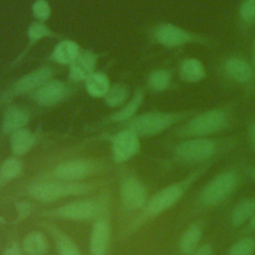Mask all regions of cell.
Listing matches in <instances>:
<instances>
[{
	"label": "cell",
	"mask_w": 255,
	"mask_h": 255,
	"mask_svg": "<svg viewBox=\"0 0 255 255\" xmlns=\"http://www.w3.org/2000/svg\"><path fill=\"white\" fill-rule=\"evenodd\" d=\"M249 135H250V139H251L252 143L255 145V122H254V124L252 125V127L250 128Z\"/></svg>",
	"instance_id": "cell-36"
},
{
	"label": "cell",
	"mask_w": 255,
	"mask_h": 255,
	"mask_svg": "<svg viewBox=\"0 0 255 255\" xmlns=\"http://www.w3.org/2000/svg\"><path fill=\"white\" fill-rule=\"evenodd\" d=\"M11 149L17 155H23L30 150L34 143L33 133L26 128H19L11 132Z\"/></svg>",
	"instance_id": "cell-16"
},
{
	"label": "cell",
	"mask_w": 255,
	"mask_h": 255,
	"mask_svg": "<svg viewBox=\"0 0 255 255\" xmlns=\"http://www.w3.org/2000/svg\"><path fill=\"white\" fill-rule=\"evenodd\" d=\"M138 135L130 130H123L119 132L113 140V156L117 162L128 160L136 154L139 150Z\"/></svg>",
	"instance_id": "cell-8"
},
{
	"label": "cell",
	"mask_w": 255,
	"mask_h": 255,
	"mask_svg": "<svg viewBox=\"0 0 255 255\" xmlns=\"http://www.w3.org/2000/svg\"><path fill=\"white\" fill-rule=\"evenodd\" d=\"M96 58L91 53H84L79 55L77 59L71 64L70 76L75 81L86 80L93 74L95 68Z\"/></svg>",
	"instance_id": "cell-14"
},
{
	"label": "cell",
	"mask_w": 255,
	"mask_h": 255,
	"mask_svg": "<svg viewBox=\"0 0 255 255\" xmlns=\"http://www.w3.org/2000/svg\"><path fill=\"white\" fill-rule=\"evenodd\" d=\"M52 71L49 68H42L40 70L34 71L22 79H20L15 85L16 93H25L30 91L42 84H44L51 76Z\"/></svg>",
	"instance_id": "cell-15"
},
{
	"label": "cell",
	"mask_w": 255,
	"mask_h": 255,
	"mask_svg": "<svg viewBox=\"0 0 255 255\" xmlns=\"http://www.w3.org/2000/svg\"><path fill=\"white\" fill-rule=\"evenodd\" d=\"M127 90L120 86H114L113 88H110L108 93L106 94V101L107 104L111 107H116L121 104H123L127 98Z\"/></svg>",
	"instance_id": "cell-30"
},
{
	"label": "cell",
	"mask_w": 255,
	"mask_h": 255,
	"mask_svg": "<svg viewBox=\"0 0 255 255\" xmlns=\"http://www.w3.org/2000/svg\"><path fill=\"white\" fill-rule=\"evenodd\" d=\"M177 119L178 116L174 114L147 113L134 119L129 124V129L139 136H151L167 129Z\"/></svg>",
	"instance_id": "cell-2"
},
{
	"label": "cell",
	"mask_w": 255,
	"mask_h": 255,
	"mask_svg": "<svg viewBox=\"0 0 255 255\" xmlns=\"http://www.w3.org/2000/svg\"><path fill=\"white\" fill-rule=\"evenodd\" d=\"M80 55L79 46L71 41H63L54 51V59L61 64H72Z\"/></svg>",
	"instance_id": "cell-24"
},
{
	"label": "cell",
	"mask_w": 255,
	"mask_h": 255,
	"mask_svg": "<svg viewBox=\"0 0 255 255\" xmlns=\"http://www.w3.org/2000/svg\"><path fill=\"white\" fill-rule=\"evenodd\" d=\"M110 224L105 219H99L93 226L90 237L92 255H105L110 243Z\"/></svg>",
	"instance_id": "cell-11"
},
{
	"label": "cell",
	"mask_w": 255,
	"mask_h": 255,
	"mask_svg": "<svg viewBox=\"0 0 255 255\" xmlns=\"http://www.w3.org/2000/svg\"><path fill=\"white\" fill-rule=\"evenodd\" d=\"M23 250L26 255H44L48 249V241L41 232H31L24 237Z\"/></svg>",
	"instance_id": "cell-18"
},
{
	"label": "cell",
	"mask_w": 255,
	"mask_h": 255,
	"mask_svg": "<svg viewBox=\"0 0 255 255\" xmlns=\"http://www.w3.org/2000/svg\"><path fill=\"white\" fill-rule=\"evenodd\" d=\"M237 176L232 171L219 173L203 188L200 201L204 205H215L225 200L236 188Z\"/></svg>",
	"instance_id": "cell-3"
},
{
	"label": "cell",
	"mask_w": 255,
	"mask_h": 255,
	"mask_svg": "<svg viewBox=\"0 0 255 255\" xmlns=\"http://www.w3.org/2000/svg\"><path fill=\"white\" fill-rule=\"evenodd\" d=\"M225 114L219 110H210L194 117L184 128V133L191 136H205L223 128Z\"/></svg>",
	"instance_id": "cell-4"
},
{
	"label": "cell",
	"mask_w": 255,
	"mask_h": 255,
	"mask_svg": "<svg viewBox=\"0 0 255 255\" xmlns=\"http://www.w3.org/2000/svg\"><path fill=\"white\" fill-rule=\"evenodd\" d=\"M255 214V199H245L239 202L231 212L230 221L235 227L241 226Z\"/></svg>",
	"instance_id": "cell-19"
},
{
	"label": "cell",
	"mask_w": 255,
	"mask_h": 255,
	"mask_svg": "<svg viewBox=\"0 0 255 255\" xmlns=\"http://www.w3.org/2000/svg\"><path fill=\"white\" fill-rule=\"evenodd\" d=\"M49 230L54 237L56 249L59 255H82L77 244L61 230L54 227H50Z\"/></svg>",
	"instance_id": "cell-21"
},
{
	"label": "cell",
	"mask_w": 255,
	"mask_h": 255,
	"mask_svg": "<svg viewBox=\"0 0 255 255\" xmlns=\"http://www.w3.org/2000/svg\"><path fill=\"white\" fill-rule=\"evenodd\" d=\"M201 227L197 224L189 226L179 241V249L183 254H191L196 250L201 237Z\"/></svg>",
	"instance_id": "cell-22"
},
{
	"label": "cell",
	"mask_w": 255,
	"mask_h": 255,
	"mask_svg": "<svg viewBox=\"0 0 255 255\" xmlns=\"http://www.w3.org/2000/svg\"><path fill=\"white\" fill-rule=\"evenodd\" d=\"M91 186L77 182H34L28 187V193L40 202H52L59 198L88 192Z\"/></svg>",
	"instance_id": "cell-1"
},
{
	"label": "cell",
	"mask_w": 255,
	"mask_h": 255,
	"mask_svg": "<svg viewBox=\"0 0 255 255\" xmlns=\"http://www.w3.org/2000/svg\"><path fill=\"white\" fill-rule=\"evenodd\" d=\"M212 254H213V251L211 246L209 244H204L199 248H197L192 255H212Z\"/></svg>",
	"instance_id": "cell-34"
},
{
	"label": "cell",
	"mask_w": 255,
	"mask_h": 255,
	"mask_svg": "<svg viewBox=\"0 0 255 255\" xmlns=\"http://www.w3.org/2000/svg\"><path fill=\"white\" fill-rule=\"evenodd\" d=\"M176 154L188 161H201L210 158L215 152L214 143L206 138L196 137L177 144Z\"/></svg>",
	"instance_id": "cell-7"
},
{
	"label": "cell",
	"mask_w": 255,
	"mask_h": 255,
	"mask_svg": "<svg viewBox=\"0 0 255 255\" xmlns=\"http://www.w3.org/2000/svg\"><path fill=\"white\" fill-rule=\"evenodd\" d=\"M228 74L238 82H247L252 76V70L248 63L238 58H231L225 64Z\"/></svg>",
	"instance_id": "cell-23"
},
{
	"label": "cell",
	"mask_w": 255,
	"mask_h": 255,
	"mask_svg": "<svg viewBox=\"0 0 255 255\" xmlns=\"http://www.w3.org/2000/svg\"><path fill=\"white\" fill-rule=\"evenodd\" d=\"M170 83V75L164 70H157L150 74L148 78V84L151 89L155 91H161L167 88Z\"/></svg>",
	"instance_id": "cell-28"
},
{
	"label": "cell",
	"mask_w": 255,
	"mask_h": 255,
	"mask_svg": "<svg viewBox=\"0 0 255 255\" xmlns=\"http://www.w3.org/2000/svg\"><path fill=\"white\" fill-rule=\"evenodd\" d=\"M249 225H250V227L252 228V229H254L255 230V214L252 216V218L250 219V223H249Z\"/></svg>",
	"instance_id": "cell-37"
},
{
	"label": "cell",
	"mask_w": 255,
	"mask_h": 255,
	"mask_svg": "<svg viewBox=\"0 0 255 255\" xmlns=\"http://www.w3.org/2000/svg\"><path fill=\"white\" fill-rule=\"evenodd\" d=\"M155 37L159 43L166 47H177L191 40V36L183 29L172 24H163L157 27Z\"/></svg>",
	"instance_id": "cell-12"
},
{
	"label": "cell",
	"mask_w": 255,
	"mask_h": 255,
	"mask_svg": "<svg viewBox=\"0 0 255 255\" xmlns=\"http://www.w3.org/2000/svg\"><path fill=\"white\" fill-rule=\"evenodd\" d=\"M240 15L245 21L255 18V0H243L240 7Z\"/></svg>",
	"instance_id": "cell-33"
},
{
	"label": "cell",
	"mask_w": 255,
	"mask_h": 255,
	"mask_svg": "<svg viewBox=\"0 0 255 255\" xmlns=\"http://www.w3.org/2000/svg\"><path fill=\"white\" fill-rule=\"evenodd\" d=\"M66 93V88L61 82H51L40 88L35 94L36 102L41 106H52L58 103Z\"/></svg>",
	"instance_id": "cell-13"
},
{
	"label": "cell",
	"mask_w": 255,
	"mask_h": 255,
	"mask_svg": "<svg viewBox=\"0 0 255 255\" xmlns=\"http://www.w3.org/2000/svg\"><path fill=\"white\" fill-rule=\"evenodd\" d=\"M254 251V240L252 238H243L232 245L228 255H253Z\"/></svg>",
	"instance_id": "cell-29"
},
{
	"label": "cell",
	"mask_w": 255,
	"mask_h": 255,
	"mask_svg": "<svg viewBox=\"0 0 255 255\" xmlns=\"http://www.w3.org/2000/svg\"><path fill=\"white\" fill-rule=\"evenodd\" d=\"M180 77L185 82H199L205 77L204 66L196 59H187L180 67Z\"/></svg>",
	"instance_id": "cell-20"
},
{
	"label": "cell",
	"mask_w": 255,
	"mask_h": 255,
	"mask_svg": "<svg viewBox=\"0 0 255 255\" xmlns=\"http://www.w3.org/2000/svg\"><path fill=\"white\" fill-rule=\"evenodd\" d=\"M28 35L31 41H37L42 37L50 35V30L42 23H33L28 30Z\"/></svg>",
	"instance_id": "cell-31"
},
{
	"label": "cell",
	"mask_w": 255,
	"mask_h": 255,
	"mask_svg": "<svg viewBox=\"0 0 255 255\" xmlns=\"http://www.w3.org/2000/svg\"><path fill=\"white\" fill-rule=\"evenodd\" d=\"M28 121L29 116L24 111L17 108H12L6 112L3 118L2 130L5 133L13 132L26 126Z\"/></svg>",
	"instance_id": "cell-17"
},
{
	"label": "cell",
	"mask_w": 255,
	"mask_h": 255,
	"mask_svg": "<svg viewBox=\"0 0 255 255\" xmlns=\"http://www.w3.org/2000/svg\"><path fill=\"white\" fill-rule=\"evenodd\" d=\"M22 168V162L17 158L10 157L6 159L0 166V184L19 176Z\"/></svg>",
	"instance_id": "cell-26"
},
{
	"label": "cell",
	"mask_w": 255,
	"mask_h": 255,
	"mask_svg": "<svg viewBox=\"0 0 255 255\" xmlns=\"http://www.w3.org/2000/svg\"><path fill=\"white\" fill-rule=\"evenodd\" d=\"M88 93L93 97H103L109 91V80L102 73H93L86 79Z\"/></svg>",
	"instance_id": "cell-25"
},
{
	"label": "cell",
	"mask_w": 255,
	"mask_h": 255,
	"mask_svg": "<svg viewBox=\"0 0 255 255\" xmlns=\"http://www.w3.org/2000/svg\"><path fill=\"white\" fill-rule=\"evenodd\" d=\"M184 190L185 186L181 183H173L159 190L148 200L145 206L144 216H154L170 208L180 199Z\"/></svg>",
	"instance_id": "cell-6"
},
{
	"label": "cell",
	"mask_w": 255,
	"mask_h": 255,
	"mask_svg": "<svg viewBox=\"0 0 255 255\" xmlns=\"http://www.w3.org/2000/svg\"><path fill=\"white\" fill-rule=\"evenodd\" d=\"M253 174H254V177H255V170H254V173H253Z\"/></svg>",
	"instance_id": "cell-38"
},
{
	"label": "cell",
	"mask_w": 255,
	"mask_h": 255,
	"mask_svg": "<svg viewBox=\"0 0 255 255\" xmlns=\"http://www.w3.org/2000/svg\"><path fill=\"white\" fill-rule=\"evenodd\" d=\"M103 209V204L100 201L94 199H87L81 201H75L58 207L50 211L51 216L72 219V220H84L95 217Z\"/></svg>",
	"instance_id": "cell-5"
},
{
	"label": "cell",
	"mask_w": 255,
	"mask_h": 255,
	"mask_svg": "<svg viewBox=\"0 0 255 255\" xmlns=\"http://www.w3.org/2000/svg\"><path fill=\"white\" fill-rule=\"evenodd\" d=\"M96 169L97 167L88 160L72 159L57 165L54 169V175L63 181H73L89 176Z\"/></svg>",
	"instance_id": "cell-9"
},
{
	"label": "cell",
	"mask_w": 255,
	"mask_h": 255,
	"mask_svg": "<svg viewBox=\"0 0 255 255\" xmlns=\"http://www.w3.org/2000/svg\"><path fill=\"white\" fill-rule=\"evenodd\" d=\"M3 255H24V254L22 253V251L19 249L17 245H11L5 249Z\"/></svg>",
	"instance_id": "cell-35"
},
{
	"label": "cell",
	"mask_w": 255,
	"mask_h": 255,
	"mask_svg": "<svg viewBox=\"0 0 255 255\" xmlns=\"http://www.w3.org/2000/svg\"><path fill=\"white\" fill-rule=\"evenodd\" d=\"M50 6L46 0H37L33 5L34 15L41 20H46L50 16Z\"/></svg>",
	"instance_id": "cell-32"
},
{
	"label": "cell",
	"mask_w": 255,
	"mask_h": 255,
	"mask_svg": "<svg viewBox=\"0 0 255 255\" xmlns=\"http://www.w3.org/2000/svg\"><path fill=\"white\" fill-rule=\"evenodd\" d=\"M121 198L127 208L138 209L145 204L147 192L144 185L138 179L128 177L122 182Z\"/></svg>",
	"instance_id": "cell-10"
},
{
	"label": "cell",
	"mask_w": 255,
	"mask_h": 255,
	"mask_svg": "<svg viewBox=\"0 0 255 255\" xmlns=\"http://www.w3.org/2000/svg\"><path fill=\"white\" fill-rule=\"evenodd\" d=\"M141 101H142V94H141V92H137L134 95V97L132 98V100H130L126 105L125 108L120 110L118 113H116L112 117V121L122 122V121H125V120H128V119L131 118L135 114L137 109L139 108Z\"/></svg>",
	"instance_id": "cell-27"
},
{
	"label": "cell",
	"mask_w": 255,
	"mask_h": 255,
	"mask_svg": "<svg viewBox=\"0 0 255 255\" xmlns=\"http://www.w3.org/2000/svg\"><path fill=\"white\" fill-rule=\"evenodd\" d=\"M254 48H255V43H254Z\"/></svg>",
	"instance_id": "cell-39"
}]
</instances>
